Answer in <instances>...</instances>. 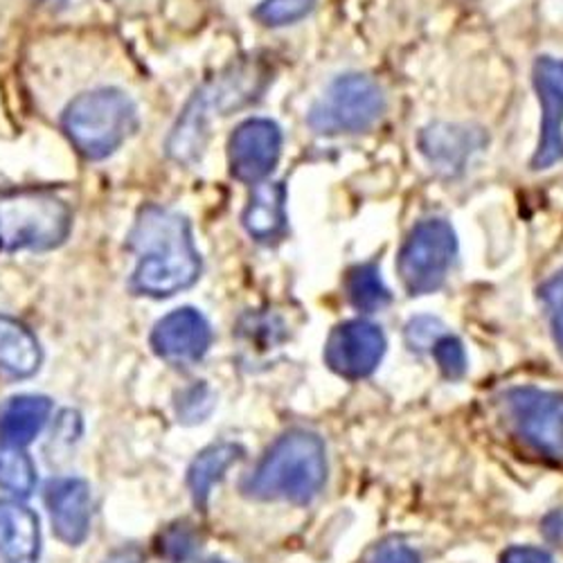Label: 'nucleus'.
<instances>
[{
  "label": "nucleus",
  "instance_id": "obj_1",
  "mask_svg": "<svg viewBox=\"0 0 563 563\" xmlns=\"http://www.w3.org/2000/svg\"><path fill=\"white\" fill-rule=\"evenodd\" d=\"M137 264L131 289L140 296L169 298L199 279L201 257L185 217L161 206L140 210L129 238Z\"/></svg>",
  "mask_w": 563,
  "mask_h": 563
},
{
  "label": "nucleus",
  "instance_id": "obj_2",
  "mask_svg": "<svg viewBox=\"0 0 563 563\" xmlns=\"http://www.w3.org/2000/svg\"><path fill=\"white\" fill-rule=\"evenodd\" d=\"M324 478L322 440L307 431H291L268 449L249 478L246 492L260 500L309 503L322 489Z\"/></svg>",
  "mask_w": 563,
  "mask_h": 563
},
{
  "label": "nucleus",
  "instance_id": "obj_3",
  "mask_svg": "<svg viewBox=\"0 0 563 563\" xmlns=\"http://www.w3.org/2000/svg\"><path fill=\"white\" fill-rule=\"evenodd\" d=\"M262 77L264 75L257 66L244 64L197 90V96L185 107L169 135V156L178 163H192L197 156H201L208 140V124L214 111L238 109L255 100L257 92L264 88Z\"/></svg>",
  "mask_w": 563,
  "mask_h": 563
},
{
  "label": "nucleus",
  "instance_id": "obj_4",
  "mask_svg": "<svg viewBox=\"0 0 563 563\" xmlns=\"http://www.w3.org/2000/svg\"><path fill=\"white\" fill-rule=\"evenodd\" d=\"M137 124L135 107L115 88L79 96L64 113V131L73 147L88 161L111 156Z\"/></svg>",
  "mask_w": 563,
  "mask_h": 563
},
{
  "label": "nucleus",
  "instance_id": "obj_5",
  "mask_svg": "<svg viewBox=\"0 0 563 563\" xmlns=\"http://www.w3.org/2000/svg\"><path fill=\"white\" fill-rule=\"evenodd\" d=\"M68 206L51 192H12L0 197V251H51L70 232Z\"/></svg>",
  "mask_w": 563,
  "mask_h": 563
},
{
  "label": "nucleus",
  "instance_id": "obj_6",
  "mask_svg": "<svg viewBox=\"0 0 563 563\" xmlns=\"http://www.w3.org/2000/svg\"><path fill=\"white\" fill-rule=\"evenodd\" d=\"M457 240L451 223L442 219L421 221L408 234L399 253V275L410 296L438 291L453 266Z\"/></svg>",
  "mask_w": 563,
  "mask_h": 563
},
{
  "label": "nucleus",
  "instance_id": "obj_7",
  "mask_svg": "<svg viewBox=\"0 0 563 563\" xmlns=\"http://www.w3.org/2000/svg\"><path fill=\"white\" fill-rule=\"evenodd\" d=\"M384 113L382 88L369 77L345 75L330 84L309 113V126L322 135L358 133Z\"/></svg>",
  "mask_w": 563,
  "mask_h": 563
},
{
  "label": "nucleus",
  "instance_id": "obj_8",
  "mask_svg": "<svg viewBox=\"0 0 563 563\" xmlns=\"http://www.w3.org/2000/svg\"><path fill=\"white\" fill-rule=\"evenodd\" d=\"M505 412L537 453L563 464V395L539 388H514L505 393Z\"/></svg>",
  "mask_w": 563,
  "mask_h": 563
},
{
  "label": "nucleus",
  "instance_id": "obj_9",
  "mask_svg": "<svg viewBox=\"0 0 563 563\" xmlns=\"http://www.w3.org/2000/svg\"><path fill=\"white\" fill-rule=\"evenodd\" d=\"M386 352V336L367 320L339 324L324 345V361L345 379H363L377 369Z\"/></svg>",
  "mask_w": 563,
  "mask_h": 563
},
{
  "label": "nucleus",
  "instance_id": "obj_10",
  "mask_svg": "<svg viewBox=\"0 0 563 563\" xmlns=\"http://www.w3.org/2000/svg\"><path fill=\"white\" fill-rule=\"evenodd\" d=\"M279 154L282 131L271 120H246L230 135V172L242 183H262L275 169Z\"/></svg>",
  "mask_w": 563,
  "mask_h": 563
},
{
  "label": "nucleus",
  "instance_id": "obj_11",
  "mask_svg": "<svg viewBox=\"0 0 563 563\" xmlns=\"http://www.w3.org/2000/svg\"><path fill=\"white\" fill-rule=\"evenodd\" d=\"M539 102L543 104L541 140L532 169H548L563 161V62L539 57L532 70Z\"/></svg>",
  "mask_w": 563,
  "mask_h": 563
},
{
  "label": "nucleus",
  "instance_id": "obj_12",
  "mask_svg": "<svg viewBox=\"0 0 563 563\" xmlns=\"http://www.w3.org/2000/svg\"><path fill=\"white\" fill-rule=\"evenodd\" d=\"M212 343L208 320L197 309H176L156 322L152 332L154 352L176 365H190L206 356Z\"/></svg>",
  "mask_w": 563,
  "mask_h": 563
},
{
  "label": "nucleus",
  "instance_id": "obj_13",
  "mask_svg": "<svg viewBox=\"0 0 563 563\" xmlns=\"http://www.w3.org/2000/svg\"><path fill=\"white\" fill-rule=\"evenodd\" d=\"M45 503L57 537L68 545L86 541L90 530V489L79 478H62L48 485Z\"/></svg>",
  "mask_w": 563,
  "mask_h": 563
},
{
  "label": "nucleus",
  "instance_id": "obj_14",
  "mask_svg": "<svg viewBox=\"0 0 563 563\" xmlns=\"http://www.w3.org/2000/svg\"><path fill=\"white\" fill-rule=\"evenodd\" d=\"M38 519L25 505L0 503V563H38Z\"/></svg>",
  "mask_w": 563,
  "mask_h": 563
},
{
  "label": "nucleus",
  "instance_id": "obj_15",
  "mask_svg": "<svg viewBox=\"0 0 563 563\" xmlns=\"http://www.w3.org/2000/svg\"><path fill=\"white\" fill-rule=\"evenodd\" d=\"M483 135L478 131L455 126V124H433L419 137V145L424 156L438 169L455 174L462 169L466 158L472 156L481 145Z\"/></svg>",
  "mask_w": 563,
  "mask_h": 563
},
{
  "label": "nucleus",
  "instance_id": "obj_16",
  "mask_svg": "<svg viewBox=\"0 0 563 563\" xmlns=\"http://www.w3.org/2000/svg\"><path fill=\"white\" fill-rule=\"evenodd\" d=\"M244 228L257 242H275L287 230V190L282 183H260L244 210Z\"/></svg>",
  "mask_w": 563,
  "mask_h": 563
},
{
  "label": "nucleus",
  "instance_id": "obj_17",
  "mask_svg": "<svg viewBox=\"0 0 563 563\" xmlns=\"http://www.w3.org/2000/svg\"><path fill=\"white\" fill-rule=\"evenodd\" d=\"M41 367V347L27 327L10 316H0V374L27 379Z\"/></svg>",
  "mask_w": 563,
  "mask_h": 563
},
{
  "label": "nucleus",
  "instance_id": "obj_18",
  "mask_svg": "<svg viewBox=\"0 0 563 563\" xmlns=\"http://www.w3.org/2000/svg\"><path fill=\"white\" fill-rule=\"evenodd\" d=\"M53 410L51 399L23 395L10 399L0 408V442L25 446L30 444L41 429L45 427Z\"/></svg>",
  "mask_w": 563,
  "mask_h": 563
},
{
  "label": "nucleus",
  "instance_id": "obj_19",
  "mask_svg": "<svg viewBox=\"0 0 563 563\" xmlns=\"http://www.w3.org/2000/svg\"><path fill=\"white\" fill-rule=\"evenodd\" d=\"M242 455V449L234 444H214L210 449H206L190 466V476H187V483H190L192 496L197 500V505H206L214 483L221 481V476L225 474V468L238 462Z\"/></svg>",
  "mask_w": 563,
  "mask_h": 563
},
{
  "label": "nucleus",
  "instance_id": "obj_20",
  "mask_svg": "<svg viewBox=\"0 0 563 563\" xmlns=\"http://www.w3.org/2000/svg\"><path fill=\"white\" fill-rule=\"evenodd\" d=\"M345 291H347L352 307L358 311H365V313L382 311L390 302V291L384 285L379 268L374 264L354 266L347 273Z\"/></svg>",
  "mask_w": 563,
  "mask_h": 563
},
{
  "label": "nucleus",
  "instance_id": "obj_21",
  "mask_svg": "<svg viewBox=\"0 0 563 563\" xmlns=\"http://www.w3.org/2000/svg\"><path fill=\"white\" fill-rule=\"evenodd\" d=\"M36 485V468L23 446L0 442V489L14 496H30Z\"/></svg>",
  "mask_w": 563,
  "mask_h": 563
},
{
  "label": "nucleus",
  "instance_id": "obj_22",
  "mask_svg": "<svg viewBox=\"0 0 563 563\" xmlns=\"http://www.w3.org/2000/svg\"><path fill=\"white\" fill-rule=\"evenodd\" d=\"M199 534L190 523H176L167 528L158 539V552L169 563H185L199 552Z\"/></svg>",
  "mask_w": 563,
  "mask_h": 563
},
{
  "label": "nucleus",
  "instance_id": "obj_23",
  "mask_svg": "<svg viewBox=\"0 0 563 563\" xmlns=\"http://www.w3.org/2000/svg\"><path fill=\"white\" fill-rule=\"evenodd\" d=\"M316 5V0H264L255 10V19L264 25L279 27L305 19Z\"/></svg>",
  "mask_w": 563,
  "mask_h": 563
},
{
  "label": "nucleus",
  "instance_id": "obj_24",
  "mask_svg": "<svg viewBox=\"0 0 563 563\" xmlns=\"http://www.w3.org/2000/svg\"><path fill=\"white\" fill-rule=\"evenodd\" d=\"M539 296L550 318L556 350L563 354V268L545 282V285L539 289Z\"/></svg>",
  "mask_w": 563,
  "mask_h": 563
},
{
  "label": "nucleus",
  "instance_id": "obj_25",
  "mask_svg": "<svg viewBox=\"0 0 563 563\" xmlns=\"http://www.w3.org/2000/svg\"><path fill=\"white\" fill-rule=\"evenodd\" d=\"M431 352H433V356H435V361H438V365H440V369H442L446 379L464 377L466 354H464L462 343L455 336H449V334L440 336L435 341V345L431 347Z\"/></svg>",
  "mask_w": 563,
  "mask_h": 563
},
{
  "label": "nucleus",
  "instance_id": "obj_26",
  "mask_svg": "<svg viewBox=\"0 0 563 563\" xmlns=\"http://www.w3.org/2000/svg\"><path fill=\"white\" fill-rule=\"evenodd\" d=\"M444 336V327L440 320L429 318V316H419L408 322L406 327V341L412 350H431L435 341Z\"/></svg>",
  "mask_w": 563,
  "mask_h": 563
},
{
  "label": "nucleus",
  "instance_id": "obj_27",
  "mask_svg": "<svg viewBox=\"0 0 563 563\" xmlns=\"http://www.w3.org/2000/svg\"><path fill=\"white\" fill-rule=\"evenodd\" d=\"M367 563H419L417 552L399 541H388L374 550Z\"/></svg>",
  "mask_w": 563,
  "mask_h": 563
},
{
  "label": "nucleus",
  "instance_id": "obj_28",
  "mask_svg": "<svg viewBox=\"0 0 563 563\" xmlns=\"http://www.w3.org/2000/svg\"><path fill=\"white\" fill-rule=\"evenodd\" d=\"M500 563H554V561L545 550L530 548V545H516L503 554Z\"/></svg>",
  "mask_w": 563,
  "mask_h": 563
},
{
  "label": "nucleus",
  "instance_id": "obj_29",
  "mask_svg": "<svg viewBox=\"0 0 563 563\" xmlns=\"http://www.w3.org/2000/svg\"><path fill=\"white\" fill-rule=\"evenodd\" d=\"M43 3H62V0H43Z\"/></svg>",
  "mask_w": 563,
  "mask_h": 563
},
{
  "label": "nucleus",
  "instance_id": "obj_30",
  "mask_svg": "<svg viewBox=\"0 0 563 563\" xmlns=\"http://www.w3.org/2000/svg\"><path fill=\"white\" fill-rule=\"evenodd\" d=\"M214 563H217V561H214Z\"/></svg>",
  "mask_w": 563,
  "mask_h": 563
}]
</instances>
